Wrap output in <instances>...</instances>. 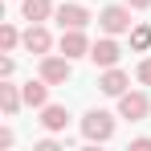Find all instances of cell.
<instances>
[{
	"mask_svg": "<svg viewBox=\"0 0 151 151\" xmlns=\"http://www.w3.org/2000/svg\"><path fill=\"white\" fill-rule=\"evenodd\" d=\"M98 29L119 37V33H131V4H106L98 12Z\"/></svg>",
	"mask_w": 151,
	"mask_h": 151,
	"instance_id": "1",
	"label": "cell"
},
{
	"mask_svg": "<svg viewBox=\"0 0 151 151\" xmlns=\"http://www.w3.org/2000/svg\"><path fill=\"white\" fill-rule=\"evenodd\" d=\"M82 135H86L90 143H106V139L114 135V119H110L106 110H90V114L82 119Z\"/></svg>",
	"mask_w": 151,
	"mask_h": 151,
	"instance_id": "2",
	"label": "cell"
},
{
	"mask_svg": "<svg viewBox=\"0 0 151 151\" xmlns=\"http://www.w3.org/2000/svg\"><path fill=\"white\" fill-rule=\"evenodd\" d=\"M70 74H74V65H70V57H65V53H61V57L45 53V57H41V78H45L49 86H61V82H70Z\"/></svg>",
	"mask_w": 151,
	"mask_h": 151,
	"instance_id": "3",
	"label": "cell"
},
{
	"mask_svg": "<svg viewBox=\"0 0 151 151\" xmlns=\"http://www.w3.org/2000/svg\"><path fill=\"white\" fill-rule=\"evenodd\" d=\"M147 110H151L147 94H139V90H127V94H119V114H123V119L139 123V119H147Z\"/></svg>",
	"mask_w": 151,
	"mask_h": 151,
	"instance_id": "4",
	"label": "cell"
},
{
	"mask_svg": "<svg viewBox=\"0 0 151 151\" xmlns=\"http://www.w3.org/2000/svg\"><path fill=\"white\" fill-rule=\"evenodd\" d=\"M119 57H123V49H119V41H110V37H102V41H94V45H90V61H94L98 70L119 65Z\"/></svg>",
	"mask_w": 151,
	"mask_h": 151,
	"instance_id": "5",
	"label": "cell"
},
{
	"mask_svg": "<svg viewBox=\"0 0 151 151\" xmlns=\"http://www.w3.org/2000/svg\"><path fill=\"white\" fill-rule=\"evenodd\" d=\"M61 53L74 61V57H90V41L82 29H61Z\"/></svg>",
	"mask_w": 151,
	"mask_h": 151,
	"instance_id": "6",
	"label": "cell"
},
{
	"mask_svg": "<svg viewBox=\"0 0 151 151\" xmlns=\"http://www.w3.org/2000/svg\"><path fill=\"white\" fill-rule=\"evenodd\" d=\"M53 17H57L61 29H86V25H90V12H86L82 4H57Z\"/></svg>",
	"mask_w": 151,
	"mask_h": 151,
	"instance_id": "7",
	"label": "cell"
},
{
	"mask_svg": "<svg viewBox=\"0 0 151 151\" xmlns=\"http://www.w3.org/2000/svg\"><path fill=\"white\" fill-rule=\"evenodd\" d=\"M127 86H131V78H127L123 70H114V65H110V70H106V74L98 78V90H102V94H110V98L127 94Z\"/></svg>",
	"mask_w": 151,
	"mask_h": 151,
	"instance_id": "8",
	"label": "cell"
},
{
	"mask_svg": "<svg viewBox=\"0 0 151 151\" xmlns=\"http://www.w3.org/2000/svg\"><path fill=\"white\" fill-rule=\"evenodd\" d=\"M49 29L41 25V21H37V25H29V33H25V49L29 53H37V57H45V53H49Z\"/></svg>",
	"mask_w": 151,
	"mask_h": 151,
	"instance_id": "9",
	"label": "cell"
},
{
	"mask_svg": "<svg viewBox=\"0 0 151 151\" xmlns=\"http://www.w3.org/2000/svg\"><path fill=\"white\" fill-rule=\"evenodd\" d=\"M41 127H45V131H65V127H70V110L45 102V106H41Z\"/></svg>",
	"mask_w": 151,
	"mask_h": 151,
	"instance_id": "10",
	"label": "cell"
},
{
	"mask_svg": "<svg viewBox=\"0 0 151 151\" xmlns=\"http://www.w3.org/2000/svg\"><path fill=\"white\" fill-rule=\"evenodd\" d=\"M21 102H25V94H21V90H17L12 82H0V110H4L8 119H12V114L21 110Z\"/></svg>",
	"mask_w": 151,
	"mask_h": 151,
	"instance_id": "11",
	"label": "cell"
},
{
	"mask_svg": "<svg viewBox=\"0 0 151 151\" xmlns=\"http://www.w3.org/2000/svg\"><path fill=\"white\" fill-rule=\"evenodd\" d=\"M21 94H25L29 106H45V98H49V82L45 78H37V82H25L21 86Z\"/></svg>",
	"mask_w": 151,
	"mask_h": 151,
	"instance_id": "12",
	"label": "cell"
},
{
	"mask_svg": "<svg viewBox=\"0 0 151 151\" xmlns=\"http://www.w3.org/2000/svg\"><path fill=\"white\" fill-rule=\"evenodd\" d=\"M21 12H25L29 25H37V21H45V17L53 12V4L49 0H21Z\"/></svg>",
	"mask_w": 151,
	"mask_h": 151,
	"instance_id": "13",
	"label": "cell"
},
{
	"mask_svg": "<svg viewBox=\"0 0 151 151\" xmlns=\"http://www.w3.org/2000/svg\"><path fill=\"white\" fill-rule=\"evenodd\" d=\"M131 49H151V25H135L131 29Z\"/></svg>",
	"mask_w": 151,
	"mask_h": 151,
	"instance_id": "14",
	"label": "cell"
},
{
	"mask_svg": "<svg viewBox=\"0 0 151 151\" xmlns=\"http://www.w3.org/2000/svg\"><path fill=\"white\" fill-rule=\"evenodd\" d=\"M17 41H25V37H17V29H12V25H4V29H0V45H4V53H8V49H17Z\"/></svg>",
	"mask_w": 151,
	"mask_h": 151,
	"instance_id": "15",
	"label": "cell"
},
{
	"mask_svg": "<svg viewBox=\"0 0 151 151\" xmlns=\"http://www.w3.org/2000/svg\"><path fill=\"white\" fill-rule=\"evenodd\" d=\"M135 74H139L143 86H151V57H147V61H139V70H135Z\"/></svg>",
	"mask_w": 151,
	"mask_h": 151,
	"instance_id": "16",
	"label": "cell"
},
{
	"mask_svg": "<svg viewBox=\"0 0 151 151\" xmlns=\"http://www.w3.org/2000/svg\"><path fill=\"white\" fill-rule=\"evenodd\" d=\"M8 147H12V131L4 127V131H0V151H8Z\"/></svg>",
	"mask_w": 151,
	"mask_h": 151,
	"instance_id": "17",
	"label": "cell"
},
{
	"mask_svg": "<svg viewBox=\"0 0 151 151\" xmlns=\"http://www.w3.org/2000/svg\"><path fill=\"white\" fill-rule=\"evenodd\" d=\"M131 151H151V139H147V135H143V139H135V143H131Z\"/></svg>",
	"mask_w": 151,
	"mask_h": 151,
	"instance_id": "18",
	"label": "cell"
},
{
	"mask_svg": "<svg viewBox=\"0 0 151 151\" xmlns=\"http://www.w3.org/2000/svg\"><path fill=\"white\" fill-rule=\"evenodd\" d=\"M131 8H151V0H127Z\"/></svg>",
	"mask_w": 151,
	"mask_h": 151,
	"instance_id": "19",
	"label": "cell"
}]
</instances>
